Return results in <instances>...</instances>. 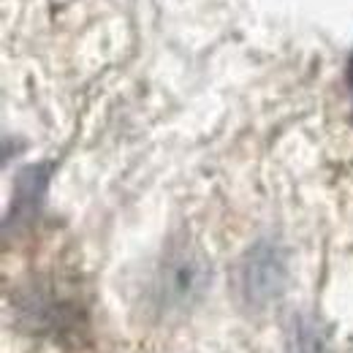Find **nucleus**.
Returning <instances> with one entry per match:
<instances>
[{"instance_id": "1", "label": "nucleus", "mask_w": 353, "mask_h": 353, "mask_svg": "<svg viewBox=\"0 0 353 353\" xmlns=\"http://www.w3.org/2000/svg\"><path fill=\"white\" fill-rule=\"evenodd\" d=\"M348 85H351V92H353V57H351V65H348Z\"/></svg>"}]
</instances>
